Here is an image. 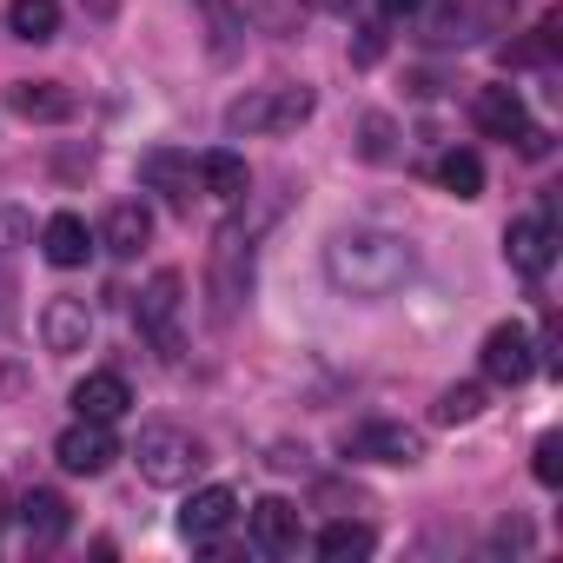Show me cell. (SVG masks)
<instances>
[{
    "mask_svg": "<svg viewBox=\"0 0 563 563\" xmlns=\"http://www.w3.org/2000/svg\"><path fill=\"white\" fill-rule=\"evenodd\" d=\"M345 451L365 457V464H418L424 457V431H411V424H365V431L345 438Z\"/></svg>",
    "mask_w": 563,
    "mask_h": 563,
    "instance_id": "obj_8",
    "label": "cell"
},
{
    "mask_svg": "<svg viewBox=\"0 0 563 563\" xmlns=\"http://www.w3.org/2000/svg\"><path fill=\"white\" fill-rule=\"evenodd\" d=\"M74 411L93 418V424H120V418L133 411V391H126L120 372H87V378L74 385Z\"/></svg>",
    "mask_w": 563,
    "mask_h": 563,
    "instance_id": "obj_11",
    "label": "cell"
},
{
    "mask_svg": "<svg viewBox=\"0 0 563 563\" xmlns=\"http://www.w3.org/2000/svg\"><path fill=\"white\" fill-rule=\"evenodd\" d=\"M312 8H325V14H352L358 0H312Z\"/></svg>",
    "mask_w": 563,
    "mask_h": 563,
    "instance_id": "obj_32",
    "label": "cell"
},
{
    "mask_svg": "<svg viewBox=\"0 0 563 563\" xmlns=\"http://www.w3.org/2000/svg\"><path fill=\"white\" fill-rule=\"evenodd\" d=\"M34 239V219L21 212V206H0V252H14V245H27Z\"/></svg>",
    "mask_w": 563,
    "mask_h": 563,
    "instance_id": "obj_27",
    "label": "cell"
},
{
    "mask_svg": "<svg viewBox=\"0 0 563 563\" xmlns=\"http://www.w3.org/2000/svg\"><path fill=\"white\" fill-rule=\"evenodd\" d=\"M14 319V306H8V278H0V325H8Z\"/></svg>",
    "mask_w": 563,
    "mask_h": 563,
    "instance_id": "obj_33",
    "label": "cell"
},
{
    "mask_svg": "<svg viewBox=\"0 0 563 563\" xmlns=\"http://www.w3.org/2000/svg\"><path fill=\"white\" fill-rule=\"evenodd\" d=\"M438 186H444L451 199H477V192H484V159H477L471 146H451V153L438 159Z\"/></svg>",
    "mask_w": 563,
    "mask_h": 563,
    "instance_id": "obj_22",
    "label": "cell"
},
{
    "mask_svg": "<svg viewBox=\"0 0 563 563\" xmlns=\"http://www.w3.org/2000/svg\"><path fill=\"white\" fill-rule=\"evenodd\" d=\"M14 510H21V530H27L34 543H60V537L74 530V510H67L60 490H27Z\"/></svg>",
    "mask_w": 563,
    "mask_h": 563,
    "instance_id": "obj_16",
    "label": "cell"
},
{
    "mask_svg": "<svg viewBox=\"0 0 563 563\" xmlns=\"http://www.w3.org/2000/svg\"><path fill=\"white\" fill-rule=\"evenodd\" d=\"M378 54H385V34H378V27H358V41H352V60H358V67H372Z\"/></svg>",
    "mask_w": 563,
    "mask_h": 563,
    "instance_id": "obj_28",
    "label": "cell"
},
{
    "mask_svg": "<svg viewBox=\"0 0 563 563\" xmlns=\"http://www.w3.org/2000/svg\"><path fill=\"white\" fill-rule=\"evenodd\" d=\"M199 179H206L212 199H245V186H252V173H245L239 153H206L199 159Z\"/></svg>",
    "mask_w": 563,
    "mask_h": 563,
    "instance_id": "obj_24",
    "label": "cell"
},
{
    "mask_svg": "<svg viewBox=\"0 0 563 563\" xmlns=\"http://www.w3.org/2000/svg\"><path fill=\"white\" fill-rule=\"evenodd\" d=\"M497 543H517V550H523V543H530V530H523V523H497Z\"/></svg>",
    "mask_w": 563,
    "mask_h": 563,
    "instance_id": "obj_31",
    "label": "cell"
},
{
    "mask_svg": "<svg viewBox=\"0 0 563 563\" xmlns=\"http://www.w3.org/2000/svg\"><path fill=\"white\" fill-rule=\"evenodd\" d=\"M133 464H140V477H146L153 490H179V484H192V471H199L206 457H199V438H192V431H179V424H146L140 444H133Z\"/></svg>",
    "mask_w": 563,
    "mask_h": 563,
    "instance_id": "obj_3",
    "label": "cell"
},
{
    "mask_svg": "<svg viewBox=\"0 0 563 563\" xmlns=\"http://www.w3.org/2000/svg\"><path fill=\"white\" fill-rule=\"evenodd\" d=\"M0 523H8V484H0Z\"/></svg>",
    "mask_w": 563,
    "mask_h": 563,
    "instance_id": "obj_35",
    "label": "cell"
},
{
    "mask_svg": "<svg viewBox=\"0 0 563 563\" xmlns=\"http://www.w3.org/2000/svg\"><path fill=\"white\" fill-rule=\"evenodd\" d=\"M471 120H477V133H490V140H517V133L530 126V113H523V93H517V87H477Z\"/></svg>",
    "mask_w": 563,
    "mask_h": 563,
    "instance_id": "obj_12",
    "label": "cell"
},
{
    "mask_svg": "<svg viewBox=\"0 0 563 563\" xmlns=\"http://www.w3.org/2000/svg\"><path fill=\"white\" fill-rule=\"evenodd\" d=\"M0 391H21V372H0Z\"/></svg>",
    "mask_w": 563,
    "mask_h": 563,
    "instance_id": "obj_34",
    "label": "cell"
},
{
    "mask_svg": "<svg viewBox=\"0 0 563 563\" xmlns=\"http://www.w3.org/2000/svg\"><path fill=\"white\" fill-rule=\"evenodd\" d=\"M477 358H484V378H490V385H523V378L537 372V345H530V332H523L517 319H510V325H490Z\"/></svg>",
    "mask_w": 563,
    "mask_h": 563,
    "instance_id": "obj_6",
    "label": "cell"
},
{
    "mask_svg": "<svg viewBox=\"0 0 563 563\" xmlns=\"http://www.w3.org/2000/svg\"><path fill=\"white\" fill-rule=\"evenodd\" d=\"M504 258H510L523 278H543L550 258H556V232H550V219H510V232H504Z\"/></svg>",
    "mask_w": 563,
    "mask_h": 563,
    "instance_id": "obj_10",
    "label": "cell"
},
{
    "mask_svg": "<svg viewBox=\"0 0 563 563\" xmlns=\"http://www.w3.org/2000/svg\"><path fill=\"white\" fill-rule=\"evenodd\" d=\"M464 8H471V14H477L484 27H497V21L510 14V0H464Z\"/></svg>",
    "mask_w": 563,
    "mask_h": 563,
    "instance_id": "obj_30",
    "label": "cell"
},
{
    "mask_svg": "<svg viewBox=\"0 0 563 563\" xmlns=\"http://www.w3.org/2000/svg\"><path fill=\"white\" fill-rule=\"evenodd\" d=\"M41 252H47V265H60V272L87 265V252H93L87 219H80V212H54V219L41 225Z\"/></svg>",
    "mask_w": 563,
    "mask_h": 563,
    "instance_id": "obj_15",
    "label": "cell"
},
{
    "mask_svg": "<svg viewBox=\"0 0 563 563\" xmlns=\"http://www.w3.org/2000/svg\"><path fill=\"white\" fill-rule=\"evenodd\" d=\"M530 471H537V484L556 490V484H563V438H537V464H530Z\"/></svg>",
    "mask_w": 563,
    "mask_h": 563,
    "instance_id": "obj_26",
    "label": "cell"
},
{
    "mask_svg": "<svg viewBox=\"0 0 563 563\" xmlns=\"http://www.w3.org/2000/svg\"><path fill=\"white\" fill-rule=\"evenodd\" d=\"M358 159L365 166H391L398 159V120L391 113H358Z\"/></svg>",
    "mask_w": 563,
    "mask_h": 563,
    "instance_id": "obj_23",
    "label": "cell"
},
{
    "mask_svg": "<svg viewBox=\"0 0 563 563\" xmlns=\"http://www.w3.org/2000/svg\"><path fill=\"white\" fill-rule=\"evenodd\" d=\"M179 306H186V278H179V272H153L133 319H140V332H146L159 352H173V345H179Z\"/></svg>",
    "mask_w": 563,
    "mask_h": 563,
    "instance_id": "obj_4",
    "label": "cell"
},
{
    "mask_svg": "<svg viewBox=\"0 0 563 563\" xmlns=\"http://www.w3.org/2000/svg\"><path fill=\"white\" fill-rule=\"evenodd\" d=\"M8 107H14V120H34V126L74 120V93H67L60 80H14V87H8Z\"/></svg>",
    "mask_w": 563,
    "mask_h": 563,
    "instance_id": "obj_9",
    "label": "cell"
},
{
    "mask_svg": "<svg viewBox=\"0 0 563 563\" xmlns=\"http://www.w3.org/2000/svg\"><path fill=\"white\" fill-rule=\"evenodd\" d=\"M199 14H206V47H212V60H232L239 41H245V14L232 8V0H199Z\"/></svg>",
    "mask_w": 563,
    "mask_h": 563,
    "instance_id": "obj_21",
    "label": "cell"
},
{
    "mask_svg": "<svg viewBox=\"0 0 563 563\" xmlns=\"http://www.w3.org/2000/svg\"><path fill=\"white\" fill-rule=\"evenodd\" d=\"M424 8H431V0H378L385 21H411V14H424Z\"/></svg>",
    "mask_w": 563,
    "mask_h": 563,
    "instance_id": "obj_29",
    "label": "cell"
},
{
    "mask_svg": "<svg viewBox=\"0 0 563 563\" xmlns=\"http://www.w3.org/2000/svg\"><path fill=\"white\" fill-rule=\"evenodd\" d=\"M372 550H378L372 523L339 517V523H325V530H319V556H325V563H358V556H372Z\"/></svg>",
    "mask_w": 563,
    "mask_h": 563,
    "instance_id": "obj_20",
    "label": "cell"
},
{
    "mask_svg": "<svg viewBox=\"0 0 563 563\" xmlns=\"http://www.w3.org/2000/svg\"><path fill=\"white\" fill-rule=\"evenodd\" d=\"M312 120V87H252L225 107V133H292Z\"/></svg>",
    "mask_w": 563,
    "mask_h": 563,
    "instance_id": "obj_2",
    "label": "cell"
},
{
    "mask_svg": "<svg viewBox=\"0 0 563 563\" xmlns=\"http://www.w3.org/2000/svg\"><path fill=\"white\" fill-rule=\"evenodd\" d=\"M418 272V252H411V239H398V232H339L332 245H325V278H332V292H345V299H391L405 278Z\"/></svg>",
    "mask_w": 563,
    "mask_h": 563,
    "instance_id": "obj_1",
    "label": "cell"
},
{
    "mask_svg": "<svg viewBox=\"0 0 563 563\" xmlns=\"http://www.w3.org/2000/svg\"><path fill=\"white\" fill-rule=\"evenodd\" d=\"M54 457H60V471H74V477H100V471L120 457V438H113V424L80 418V424H67V431L54 438Z\"/></svg>",
    "mask_w": 563,
    "mask_h": 563,
    "instance_id": "obj_5",
    "label": "cell"
},
{
    "mask_svg": "<svg viewBox=\"0 0 563 563\" xmlns=\"http://www.w3.org/2000/svg\"><path fill=\"white\" fill-rule=\"evenodd\" d=\"M146 239H153V212H146L140 199H120V206L107 212V225H100V245H107L113 258H133Z\"/></svg>",
    "mask_w": 563,
    "mask_h": 563,
    "instance_id": "obj_17",
    "label": "cell"
},
{
    "mask_svg": "<svg viewBox=\"0 0 563 563\" xmlns=\"http://www.w3.org/2000/svg\"><path fill=\"white\" fill-rule=\"evenodd\" d=\"M140 179H146L153 192H166L173 206H186V192H192V159H179V153L153 146V153L140 159Z\"/></svg>",
    "mask_w": 563,
    "mask_h": 563,
    "instance_id": "obj_19",
    "label": "cell"
},
{
    "mask_svg": "<svg viewBox=\"0 0 563 563\" xmlns=\"http://www.w3.org/2000/svg\"><path fill=\"white\" fill-rule=\"evenodd\" d=\"M8 34L27 41V47L54 41L60 34V0H8Z\"/></svg>",
    "mask_w": 563,
    "mask_h": 563,
    "instance_id": "obj_18",
    "label": "cell"
},
{
    "mask_svg": "<svg viewBox=\"0 0 563 563\" xmlns=\"http://www.w3.org/2000/svg\"><path fill=\"white\" fill-rule=\"evenodd\" d=\"M477 411H484V385H451V391L438 398V418H444V424H471Z\"/></svg>",
    "mask_w": 563,
    "mask_h": 563,
    "instance_id": "obj_25",
    "label": "cell"
},
{
    "mask_svg": "<svg viewBox=\"0 0 563 563\" xmlns=\"http://www.w3.org/2000/svg\"><path fill=\"white\" fill-rule=\"evenodd\" d=\"M239 517V497L225 490V484H206V490H192L186 497V510H179V530L192 537V543H212L225 523Z\"/></svg>",
    "mask_w": 563,
    "mask_h": 563,
    "instance_id": "obj_14",
    "label": "cell"
},
{
    "mask_svg": "<svg viewBox=\"0 0 563 563\" xmlns=\"http://www.w3.org/2000/svg\"><path fill=\"white\" fill-rule=\"evenodd\" d=\"M41 339H47V352H87V339H93V312H87V299H47V312H41Z\"/></svg>",
    "mask_w": 563,
    "mask_h": 563,
    "instance_id": "obj_13",
    "label": "cell"
},
{
    "mask_svg": "<svg viewBox=\"0 0 563 563\" xmlns=\"http://www.w3.org/2000/svg\"><path fill=\"white\" fill-rule=\"evenodd\" d=\"M245 530H252V543L265 550V556H292L299 550V504L292 497H258L252 510H245Z\"/></svg>",
    "mask_w": 563,
    "mask_h": 563,
    "instance_id": "obj_7",
    "label": "cell"
}]
</instances>
